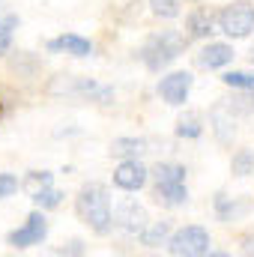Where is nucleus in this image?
I'll return each instance as SVG.
<instances>
[{
    "mask_svg": "<svg viewBox=\"0 0 254 257\" xmlns=\"http://www.w3.org/2000/svg\"><path fill=\"white\" fill-rule=\"evenodd\" d=\"M75 215L99 236H108L114 230V209L111 194L105 183H84L75 197Z\"/></svg>",
    "mask_w": 254,
    "mask_h": 257,
    "instance_id": "nucleus-1",
    "label": "nucleus"
},
{
    "mask_svg": "<svg viewBox=\"0 0 254 257\" xmlns=\"http://www.w3.org/2000/svg\"><path fill=\"white\" fill-rule=\"evenodd\" d=\"M189 42L191 39L186 36V33H180V30H162V33H153V36H147L144 45L138 48V60L147 66L150 72H162V69H168V66L186 51Z\"/></svg>",
    "mask_w": 254,
    "mask_h": 257,
    "instance_id": "nucleus-2",
    "label": "nucleus"
},
{
    "mask_svg": "<svg viewBox=\"0 0 254 257\" xmlns=\"http://www.w3.org/2000/svg\"><path fill=\"white\" fill-rule=\"evenodd\" d=\"M153 186H156V200L162 206H183L189 200V189H186V168L180 162H159L153 171Z\"/></svg>",
    "mask_w": 254,
    "mask_h": 257,
    "instance_id": "nucleus-3",
    "label": "nucleus"
},
{
    "mask_svg": "<svg viewBox=\"0 0 254 257\" xmlns=\"http://www.w3.org/2000/svg\"><path fill=\"white\" fill-rule=\"evenodd\" d=\"M48 93L51 96H75V99H90V102H99V105H111L114 102V90L111 87H102L90 78H72V75H60L48 84Z\"/></svg>",
    "mask_w": 254,
    "mask_h": 257,
    "instance_id": "nucleus-4",
    "label": "nucleus"
},
{
    "mask_svg": "<svg viewBox=\"0 0 254 257\" xmlns=\"http://www.w3.org/2000/svg\"><path fill=\"white\" fill-rule=\"evenodd\" d=\"M215 18H218V30L224 36L245 39V36H251V30H254V3H248V0H233Z\"/></svg>",
    "mask_w": 254,
    "mask_h": 257,
    "instance_id": "nucleus-5",
    "label": "nucleus"
},
{
    "mask_svg": "<svg viewBox=\"0 0 254 257\" xmlns=\"http://www.w3.org/2000/svg\"><path fill=\"white\" fill-rule=\"evenodd\" d=\"M168 251L177 257H200V254H209V233L206 227L200 224H186L180 227L177 233H171L168 239Z\"/></svg>",
    "mask_w": 254,
    "mask_h": 257,
    "instance_id": "nucleus-6",
    "label": "nucleus"
},
{
    "mask_svg": "<svg viewBox=\"0 0 254 257\" xmlns=\"http://www.w3.org/2000/svg\"><path fill=\"white\" fill-rule=\"evenodd\" d=\"M48 236V218H45V209H33L30 215H27V221L21 224V227H15V230H9L6 233V242L12 245V248H30V245H36V242H42Z\"/></svg>",
    "mask_w": 254,
    "mask_h": 257,
    "instance_id": "nucleus-7",
    "label": "nucleus"
},
{
    "mask_svg": "<svg viewBox=\"0 0 254 257\" xmlns=\"http://www.w3.org/2000/svg\"><path fill=\"white\" fill-rule=\"evenodd\" d=\"M114 227L132 233V236H141L147 227H150V218H147V209L138 203V200H120L117 209H114Z\"/></svg>",
    "mask_w": 254,
    "mask_h": 257,
    "instance_id": "nucleus-8",
    "label": "nucleus"
},
{
    "mask_svg": "<svg viewBox=\"0 0 254 257\" xmlns=\"http://www.w3.org/2000/svg\"><path fill=\"white\" fill-rule=\"evenodd\" d=\"M191 87H194V75H191V72H171V75H165V78L159 81V96H162L168 105L180 108V105H186Z\"/></svg>",
    "mask_w": 254,
    "mask_h": 257,
    "instance_id": "nucleus-9",
    "label": "nucleus"
},
{
    "mask_svg": "<svg viewBox=\"0 0 254 257\" xmlns=\"http://www.w3.org/2000/svg\"><path fill=\"white\" fill-rule=\"evenodd\" d=\"M147 180H150V171L138 159H123L114 168V186L123 192H141L147 186Z\"/></svg>",
    "mask_w": 254,
    "mask_h": 257,
    "instance_id": "nucleus-10",
    "label": "nucleus"
},
{
    "mask_svg": "<svg viewBox=\"0 0 254 257\" xmlns=\"http://www.w3.org/2000/svg\"><path fill=\"white\" fill-rule=\"evenodd\" d=\"M209 126L215 132L218 144H230V141H233V135H236V117H233V108L227 105V99L218 102V105L209 111Z\"/></svg>",
    "mask_w": 254,
    "mask_h": 257,
    "instance_id": "nucleus-11",
    "label": "nucleus"
},
{
    "mask_svg": "<svg viewBox=\"0 0 254 257\" xmlns=\"http://www.w3.org/2000/svg\"><path fill=\"white\" fill-rule=\"evenodd\" d=\"M212 206H215V215L218 221H239L242 215L251 212V200L248 197H227L224 192H218L212 197Z\"/></svg>",
    "mask_w": 254,
    "mask_h": 257,
    "instance_id": "nucleus-12",
    "label": "nucleus"
},
{
    "mask_svg": "<svg viewBox=\"0 0 254 257\" xmlns=\"http://www.w3.org/2000/svg\"><path fill=\"white\" fill-rule=\"evenodd\" d=\"M45 48L51 51V54H72V57H90L93 54V45H90V39H84V36H78V33H63V36H57V39H48L45 42Z\"/></svg>",
    "mask_w": 254,
    "mask_h": 257,
    "instance_id": "nucleus-13",
    "label": "nucleus"
},
{
    "mask_svg": "<svg viewBox=\"0 0 254 257\" xmlns=\"http://www.w3.org/2000/svg\"><path fill=\"white\" fill-rule=\"evenodd\" d=\"M215 24H218V18H212L206 9H191L189 15H186L183 33H186L189 39H209V36L215 33Z\"/></svg>",
    "mask_w": 254,
    "mask_h": 257,
    "instance_id": "nucleus-14",
    "label": "nucleus"
},
{
    "mask_svg": "<svg viewBox=\"0 0 254 257\" xmlns=\"http://www.w3.org/2000/svg\"><path fill=\"white\" fill-rule=\"evenodd\" d=\"M230 60H233V48L227 42H209L197 54V63L203 66V69H221V66H227Z\"/></svg>",
    "mask_w": 254,
    "mask_h": 257,
    "instance_id": "nucleus-15",
    "label": "nucleus"
},
{
    "mask_svg": "<svg viewBox=\"0 0 254 257\" xmlns=\"http://www.w3.org/2000/svg\"><path fill=\"white\" fill-rule=\"evenodd\" d=\"M144 150H147V141L144 138H117L111 144V153L117 159H138Z\"/></svg>",
    "mask_w": 254,
    "mask_h": 257,
    "instance_id": "nucleus-16",
    "label": "nucleus"
},
{
    "mask_svg": "<svg viewBox=\"0 0 254 257\" xmlns=\"http://www.w3.org/2000/svg\"><path fill=\"white\" fill-rule=\"evenodd\" d=\"M9 69H12L18 78H33L36 69H39V60H36L30 51H18V54L9 60Z\"/></svg>",
    "mask_w": 254,
    "mask_h": 257,
    "instance_id": "nucleus-17",
    "label": "nucleus"
},
{
    "mask_svg": "<svg viewBox=\"0 0 254 257\" xmlns=\"http://www.w3.org/2000/svg\"><path fill=\"white\" fill-rule=\"evenodd\" d=\"M168 236H171V221H153V224L141 233V242L150 245V248H156V245H162Z\"/></svg>",
    "mask_w": 254,
    "mask_h": 257,
    "instance_id": "nucleus-18",
    "label": "nucleus"
},
{
    "mask_svg": "<svg viewBox=\"0 0 254 257\" xmlns=\"http://www.w3.org/2000/svg\"><path fill=\"white\" fill-rule=\"evenodd\" d=\"M230 174L233 177H248V174H254V150H236L233 153Z\"/></svg>",
    "mask_w": 254,
    "mask_h": 257,
    "instance_id": "nucleus-19",
    "label": "nucleus"
},
{
    "mask_svg": "<svg viewBox=\"0 0 254 257\" xmlns=\"http://www.w3.org/2000/svg\"><path fill=\"white\" fill-rule=\"evenodd\" d=\"M51 180H54L51 171H30V174L21 180V189H27V194H36V192H42V189H48Z\"/></svg>",
    "mask_w": 254,
    "mask_h": 257,
    "instance_id": "nucleus-20",
    "label": "nucleus"
},
{
    "mask_svg": "<svg viewBox=\"0 0 254 257\" xmlns=\"http://www.w3.org/2000/svg\"><path fill=\"white\" fill-rule=\"evenodd\" d=\"M63 197L66 194L60 192V189H51V186L42 189V192H36V194H30V200H33L39 209H57V206L63 203Z\"/></svg>",
    "mask_w": 254,
    "mask_h": 257,
    "instance_id": "nucleus-21",
    "label": "nucleus"
},
{
    "mask_svg": "<svg viewBox=\"0 0 254 257\" xmlns=\"http://www.w3.org/2000/svg\"><path fill=\"white\" fill-rule=\"evenodd\" d=\"M177 135L180 138H200L203 135V126H200V117L197 114H183L180 120H177Z\"/></svg>",
    "mask_w": 254,
    "mask_h": 257,
    "instance_id": "nucleus-22",
    "label": "nucleus"
},
{
    "mask_svg": "<svg viewBox=\"0 0 254 257\" xmlns=\"http://www.w3.org/2000/svg\"><path fill=\"white\" fill-rule=\"evenodd\" d=\"M221 81L227 87H233V90H248V93H254V72H224Z\"/></svg>",
    "mask_w": 254,
    "mask_h": 257,
    "instance_id": "nucleus-23",
    "label": "nucleus"
},
{
    "mask_svg": "<svg viewBox=\"0 0 254 257\" xmlns=\"http://www.w3.org/2000/svg\"><path fill=\"white\" fill-rule=\"evenodd\" d=\"M150 9L159 18H177L180 15V3L177 0H150Z\"/></svg>",
    "mask_w": 254,
    "mask_h": 257,
    "instance_id": "nucleus-24",
    "label": "nucleus"
},
{
    "mask_svg": "<svg viewBox=\"0 0 254 257\" xmlns=\"http://www.w3.org/2000/svg\"><path fill=\"white\" fill-rule=\"evenodd\" d=\"M15 27H18V15H15V12H9V9H6V3L0 0V30H3V33H12Z\"/></svg>",
    "mask_w": 254,
    "mask_h": 257,
    "instance_id": "nucleus-25",
    "label": "nucleus"
},
{
    "mask_svg": "<svg viewBox=\"0 0 254 257\" xmlns=\"http://www.w3.org/2000/svg\"><path fill=\"white\" fill-rule=\"evenodd\" d=\"M18 189H21L18 177H12V174H0V200L9 197V194H15Z\"/></svg>",
    "mask_w": 254,
    "mask_h": 257,
    "instance_id": "nucleus-26",
    "label": "nucleus"
},
{
    "mask_svg": "<svg viewBox=\"0 0 254 257\" xmlns=\"http://www.w3.org/2000/svg\"><path fill=\"white\" fill-rule=\"evenodd\" d=\"M84 251H87V248H84V242H81V239H72V242H69V245H63L57 254L66 257V254H84Z\"/></svg>",
    "mask_w": 254,
    "mask_h": 257,
    "instance_id": "nucleus-27",
    "label": "nucleus"
},
{
    "mask_svg": "<svg viewBox=\"0 0 254 257\" xmlns=\"http://www.w3.org/2000/svg\"><path fill=\"white\" fill-rule=\"evenodd\" d=\"M9 48H12V33H3V30H0V57H3Z\"/></svg>",
    "mask_w": 254,
    "mask_h": 257,
    "instance_id": "nucleus-28",
    "label": "nucleus"
},
{
    "mask_svg": "<svg viewBox=\"0 0 254 257\" xmlns=\"http://www.w3.org/2000/svg\"><path fill=\"white\" fill-rule=\"evenodd\" d=\"M242 251H245V254H254V230L242 236Z\"/></svg>",
    "mask_w": 254,
    "mask_h": 257,
    "instance_id": "nucleus-29",
    "label": "nucleus"
},
{
    "mask_svg": "<svg viewBox=\"0 0 254 257\" xmlns=\"http://www.w3.org/2000/svg\"><path fill=\"white\" fill-rule=\"evenodd\" d=\"M251 63H254V54H251Z\"/></svg>",
    "mask_w": 254,
    "mask_h": 257,
    "instance_id": "nucleus-30",
    "label": "nucleus"
}]
</instances>
